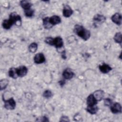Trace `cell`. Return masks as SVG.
<instances>
[{"mask_svg":"<svg viewBox=\"0 0 122 122\" xmlns=\"http://www.w3.org/2000/svg\"><path fill=\"white\" fill-rule=\"evenodd\" d=\"M74 31L76 34L84 41L88 40L91 36L90 31L80 25H76L74 27Z\"/></svg>","mask_w":122,"mask_h":122,"instance_id":"6da1fadb","label":"cell"},{"mask_svg":"<svg viewBox=\"0 0 122 122\" xmlns=\"http://www.w3.org/2000/svg\"><path fill=\"white\" fill-rule=\"evenodd\" d=\"M9 19L11 20L14 24H15L17 26H20L21 24V20L20 16L17 14L16 12H12L10 15Z\"/></svg>","mask_w":122,"mask_h":122,"instance_id":"7a4b0ae2","label":"cell"},{"mask_svg":"<svg viewBox=\"0 0 122 122\" xmlns=\"http://www.w3.org/2000/svg\"><path fill=\"white\" fill-rule=\"evenodd\" d=\"M4 107L7 110H13L16 107V102L13 98H10L7 100H4Z\"/></svg>","mask_w":122,"mask_h":122,"instance_id":"3957f363","label":"cell"},{"mask_svg":"<svg viewBox=\"0 0 122 122\" xmlns=\"http://www.w3.org/2000/svg\"><path fill=\"white\" fill-rule=\"evenodd\" d=\"M111 111L114 114L119 113L122 112V107L121 104L118 102H115L111 105Z\"/></svg>","mask_w":122,"mask_h":122,"instance_id":"277c9868","label":"cell"},{"mask_svg":"<svg viewBox=\"0 0 122 122\" xmlns=\"http://www.w3.org/2000/svg\"><path fill=\"white\" fill-rule=\"evenodd\" d=\"M45 61L44 55L42 53L36 54L34 57V61L36 64H41Z\"/></svg>","mask_w":122,"mask_h":122,"instance_id":"5b68a950","label":"cell"},{"mask_svg":"<svg viewBox=\"0 0 122 122\" xmlns=\"http://www.w3.org/2000/svg\"><path fill=\"white\" fill-rule=\"evenodd\" d=\"M111 19L112 22L117 25H120L122 23V15L119 13H116L113 14Z\"/></svg>","mask_w":122,"mask_h":122,"instance_id":"8992f818","label":"cell"},{"mask_svg":"<svg viewBox=\"0 0 122 122\" xmlns=\"http://www.w3.org/2000/svg\"><path fill=\"white\" fill-rule=\"evenodd\" d=\"M73 13V10L68 5H65L63 9V15L65 17L68 18Z\"/></svg>","mask_w":122,"mask_h":122,"instance_id":"52a82bcc","label":"cell"},{"mask_svg":"<svg viewBox=\"0 0 122 122\" xmlns=\"http://www.w3.org/2000/svg\"><path fill=\"white\" fill-rule=\"evenodd\" d=\"M17 73L19 77H22L25 76L28 72L27 68L24 66H21L17 68Z\"/></svg>","mask_w":122,"mask_h":122,"instance_id":"ba28073f","label":"cell"},{"mask_svg":"<svg viewBox=\"0 0 122 122\" xmlns=\"http://www.w3.org/2000/svg\"><path fill=\"white\" fill-rule=\"evenodd\" d=\"M62 76L65 79L70 80L72 79L74 76V73L70 69H66L62 73Z\"/></svg>","mask_w":122,"mask_h":122,"instance_id":"9c48e42d","label":"cell"},{"mask_svg":"<svg viewBox=\"0 0 122 122\" xmlns=\"http://www.w3.org/2000/svg\"><path fill=\"white\" fill-rule=\"evenodd\" d=\"M93 20L94 23H96V24H101L105 20V17L102 15L97 14L94 16Z\"/></svg>","mask_w":122,"mask_h":122,"instance_id":"30bf717a","label":"cell"},{"mask_svg":"<svg viewBox=\"0 0 122 122\" xmlns=\"http://www.w3.org/2000/svg\"><path fill=\"white\" fill-rule=\"evenodd\" d=\"M100 71L103 73H108L111 70H112V68L107 64L103 63L99 67Z\"/></svg>","mask_w":122,"mask_h":122,"instance_id":"8fae6325","label":"cell"},{"mask_svg":"<svg viewBox=\"0 0 122 122\" xmlns=\"http://www.w3.org/2000/svg\"><path fill=\"white\" fill-rule=\"evenodd\" d=\"M94 98L97 101H101L104 96V92L103 91L99 90L95 91L92 94Z\"/></svg>","mask_w":122,"mask_h":122,"instance_id":"7c38bea8","label":"cell"},{"mask_svg":"<svg viewBox=\"0 0 122 122\" xmlns=\"http://www.w3.org/2000/svg\"><path fill=\"white\" fill-rule=\"evenodd\" d=\"M97 103V101L94 98L93 94H90L87 97V104L88 106H93L96 105Z\"/></svg>","mask_w":122,"mask_h":122,"instance_id":"4fadbf2b","label":"cell"},{"mask_svg":"<svg viewBox=\"0 0 122 122\" xmlns=\"http://www.w3.org/2000/svg\"><path fill=\"white\" fill-rule=\"evenodd\" d=\"M63 45L62 39L60 37H57L53 39V45L57 48H61Z\"/></svg>","mask_w":122,"mask_h":122,"instance_id":"5bb4252c","label":"cell"},{"mask_svg":"<svg viewBox=\"0 0 122 122\" xmlns=\"http://www.w3.org/2000/svg\"><path fill=\"white\" fill-rule=\"evenodd\" d=\"M50 21L51 23L54 26L60 23L61 22V19L58 16L54 15L50 18Z\"/></svg>","mask_w":122,"mask_h":122,"instance_id":"9a60e30c","label":"cell"},{"mask_svg":"<svg viewBox=\"0 0 122 122\" xmlns=\"http://www.w3.org/2000/svg\"><path fill=\"white\" fill-rule=\"evenodd\" d=\"M43 26L46 29H50L51 28L53 25L51 23L50 21V18L45 17L43 19Z\"/></svg>","mask_w":122,"mask_h":122,"instance_id":"2e32d148","label":"cell"},{"mask_svg":"<svg viewBox=\"0 0 122 122\" xmlns=\"http://www.w3.org/2000/svg\"><path fill=\"white\" fill-rule=\"evenodd\" d=\"M13 24L14 23L10 19H9V20H4L2 22V26L3 28L6 30L10 29Z\"/></svg>","mask_w":122,"mask_h":122,"instance_id":"e0dca14e","label":"cell"},{"mask_svg":"<svg viewBox=\"0 0 122 122\" xmlns=\"http://www.w3.org/2000/svg\"><path fill=\"white\" fill-rule=\"evenodd\" d=\"M20 5L24 10L30 9L32 5L31 3L27 0H21L20 2Z\"/></svg>","mask_w":122,"mask_h":122,"instance_id":"ac0fdd59","label":"cell"},{"mask_svg":"<svg viewBox=\"0 0 122 122\" xmlns=\"http://www.w3.org/2000/svg\"><path fill=\"white\" fill-rule=\"evenodd\" d=\"M86 110L92 114H94L97 113L98 110V107L96 105L93 106H87Z\"/></svg>","mask_w":122,"mask_h":122,"instance_id":"d6986e66","label":"cell"},{"mask_svg":"<svg viewBox=\"0 0 122 122\" xmlns=\"http://www.w3.org/2000/svg\"><path fill=\"white\" fill-rule=\"evenodd\" d=\"M9 75L10 77L12 78L13 79H16L18 77V73L17 68H11L9 71Z\"/></svg>","mask_w":122,"mask_h":122,"instance_id":"ffe728a7","label":"cell"},{"mask_svg":"<svg viewBox=\"0 0 122 122\" xmlns=\"http://www.w3.org/2000/svg\"><path fill=\"white\" fill-rule=\"evenodd\" d=\"M38 49V45L35 42L31 43L29 46V51L31 53H34L37 51Z\"/></svg>","mask_w":122,"mask_h":122,"instance_id":"44dd1931","label":"cell"},{"mask_svg":"<svg viewBox=\"0 0 122 122\" xmlns=\"http://www.w3.org/2000/svg\"><path fill=\"white\" fill-rule=\"evenodd\" d=\"M114 40L117 43H121L122 42V33L121 32H117L114 36Z\"/></svg>","mask_w":122,"mask_h":122,"instance_id":"7402d4cb","label":"cell"},{"mask_svg":"<svg viewBox=\"0 0 122 122\" xmlns=\"http://www.w3.org/2000/svg\"><path fill=\"white\" fill-rule=\"evenodd\" d=\"M8 84V81L6 79L1 80L0 81V90H2L6 88Z\"/></svg>","mask_w":122,"mask_h":122,"instance_id":"603a6c76","label":"cell"},{"mask_svg":"<svg viewBox=\"0 0 122 122\" xmlns=\"http://www.w3.org/2000/svg\"><path fill=\"white\" fill-rule=\"evenodd\" d=\"M52 96V93L51 92L50 90H46L43 93V96L45 98L48 99L51 98Z\"/></svg>","mask_w":122,"mask_h":122,"instance_id":"cb8c5ba5","label":"cell"},{"mask_svg":"<svg viewBox=\"0 0 122 122\" xmlns=\"http://www.w3.org/2000/svg\"><path fill=\"white\" fill-rule=\"evenodd\" d=\"M24 13L26 16L30 17L34 14V10L31 9L24 10Z\"/></svg>","mask_w":122,"mask_h":122,"instance_id":"d4e9b609","label":"cell"},{"mask_svg":"<svg viewBox=\"0 0 122 122\" xmlns=\"http://www.w3.org/2000/svg\"><path fill=\"white\" fill-rule=\"evenodd\" d=\"M45 42L49 45H53V38L51 37H48L45 38Z\"/></svg>","mask_w":122,"mask_h":122,"instance_id":"484cf974","label":"cell"},{"mask_svg":"<svg viewBox=\"0 0 122 122\" xmlns=\"http://www.w3.org/2000/svg\"><path fill=\"white\" fill-rule=\"evenodd\" d=\"M104 104L106 106H110L112 104V102L110 99L106 98L104 100Z\"/></svg>","mask_w":122,"mask_h":122,"instance_id":"4316f807","label":"cell"},{"mask_svg":"<svg viewBox=\"0 0 122 122\" xmlns=\"http://www.w3.org/2000/svg\"><path fill=\"white\" fill-rule=\"evenodd\" d=\"M60 121H62V122H69V119L68 117H67L66 116H62L61 118Z\"/></svg>","mask_w":122,"mask_h":122,"instance_id":"83f0119b","label":"cell"},{"mask_svg":"<svg viewBox=\"0 0 122 122\" xmlns=\"http://www.w3.org/2000/svg\"><path fill=\"white\" fill-rule=\"evenodd\" d=\"M40 119L41 120H38V121L40 122H48L49 121V120L48 119V118L45 116H43Z\"/></svg>","mask_w":122,"mask_h":122,"instance_id":"f1b7e54d","label":"cell"}]
</instances>
